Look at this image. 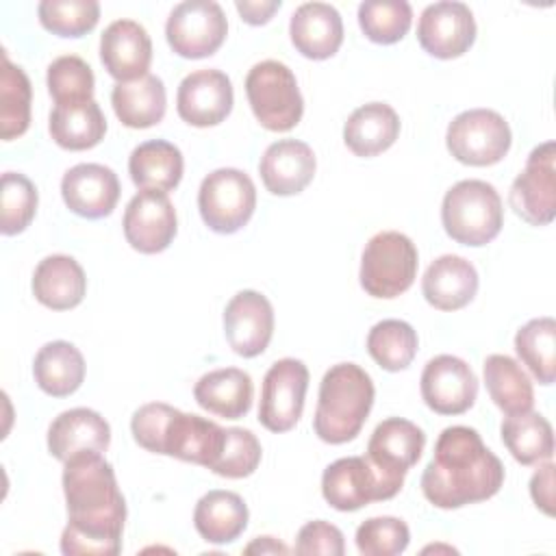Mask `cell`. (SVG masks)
Here are the masks:
<instances>
[{
	"mask_svg": "<svg viewBox=\"0 0 556 556\" xmlns=\"http://www.w3.org/2000/svg\"><path fill=\"white\" fill-rule=\"evenodd\" d=\"M124 237L141 254H159L176 237V208L167 193L143 189L130 198L122 219Z\"/></svg>",
	"mask_w": 556,
	"mask_h": 556,
	"instance_id": "cell-14",
	"label": "cell"
},
{
	"mask_svg": "<svg viewBox=\"0 0 556 556\" xmlns=\"http://www.w3.org/2000/svg\"><path fill=\"white\" fill-rule=\"evenodd\" d=\"M33 295L52 311H70L78 306L87 293V276L76 258L67 254H50L41 258L33 271Z\"/></svg>",
	"mask_w": 556,
	"mask_h": 556,
	"instance_id": "cell-26",
	"label": "cell"
},
{
	"mask_svg": "<svg viewBox=\"0 0 556 556\" xmlns=\"http://www.w3.org/2000/svg\"><path fill=\"white\" fill-rule=\"evenodd\" d=\"M315 167L313 148L298 139L269 143L258 161L261 180L274 195H295L304 191L315 176Z\"/></svg>",
	"mask_w": 556,
	"mask_h": 556,
	"instance_id": "cell-22",
	"label": "cell"
},
{
	"mask_svg": "<svg viewBox=\"0 0 556 556\" xmlns=\"http://www.w3.org/2000/svg\"><path fill=\"white\" fill-rule=\"evenodd\" d=\"M48 91L54 100V106L61 104H80L93 100V72L89 63L76 54L56 56L48 65Z\"/></svg>",
	"mask_w": 556,
	"mask_h": 556,
	"instance_id": "cell-40",
	"label": "cell"
},
{
	"mask_svg": "<svg viewBox=\"0 0 556 556\" xmlns=\"http://www.w3.org/2000/svg\"><path fill=\"white\" fill-rule=\"evenodd\" d=\"M263 450L256 434L248 428H226V441L217 463L211 467L222 478H248L256 471Z\"/></svg>",
	"mask_w": 556,
	"mask_h": 556,
	"instance_id": "cell-43",
	"label": "cell"
},
{
	"mask_svg": "<svg viewBox=\"0 0 556 556\" xmlns=\"http://www.w3.org/2000/svg\"><path fill=\"white\" fill-rule=\"evenodd\" d=\"M413 24V9L404 0H367L358 4V26L374 43L400 41Z\"/></svg>",
	"mask_w": 556,
	"mask_h": 556,
	"instance_id": "cell-39",
	"label": "cell"
},
{
	"mask_svg": "<svg viewBox=\"0 0 556 556\" xmlns=\"http://www.w3.org/2000/svg\"><path fill=\"white\" fill-rule=\"evenodd\" d=\"M119 191L117 174L100 163H78L61 178L65 206L85 219H102L111 215L119 200Z\"/></svg>",
	"mask_w": 556,
	"mask_h": 556,
	"instance_id": "cell-20",
	"label": "cell"
},
{
	"mask_svg": "<svg viewBox=\"0 0 556 556\" xmlns=\"http://www.w3.org/2000/svg\"><path fill=\"white\" fill-rule=\"evenodd\" d=\"M374 382L371 376L356 363L332 365L321 382L317 395V408L313 417L315 434L330 445L352 441L371 406H374Z\"/></svg>",
	"mask_w": 556,
	"mask_h": 556,
	"instance_id": "cell-4",
	"label": "cell"
},
{
	"mask_svg": "<svg viewBox=\"0 0 556 556\" xmlns=\"http://www.w3.org/2000/svg\"><path fill=\"white\" fill-rule=\"evenodd\" d=\"M424 447L426 434L417 424L389 417L374 428L365 456L389 480L404 484L406 471L421 458Z\"/></svg>",
	"mask_w": 556,
	"mask_h": 556,
	"instance_id": "cell-19",
	"label": "cell"
},
{
	"mask_svg": "<svg viewBox=\"0 0 556 556\" xmlns=\"http://www.w3.org/2000/svg\"><path fill=\"white\" fill-rule=\"evenodd\" d=\"M504 484L502 460L469 426L445 428L421 473V493L437 508H460L493 497Z\"/></svg>",
	"mask_w": 556,
	"mask_h": 556,
	"instance_id": "cell-2",
	"label": "cell"
},
{
	"mask_svg": "<svg viewBox=\"0 0 556 556\" xmlns=\"http://www.w3.org/2000/svg\"><path fill=\"white\" fill-rule=\"evenodd\" d=\"M33 376L43 393L67 397L85 380V358L70 341H50L35 354Z\"/></svg>",
	"mask_w": 556,
	"mask_h": 556,
	"instance_id": "cell-31",
	"label": "cell"
},
{
	"mask_svg": "<svg viewBox=\"0 0 556 556\" xmlns=\"http://www.w3.org/2000/svg\"><path fill=\"white\" fill-rule=\"evenodd\" d=\"M400 489L402 484L380 473L367 456L339 458L321 473V495L341 513L358 510L371 502L391 500Z\"/></svg>",
	"mask_w": 556,
	"mask_h": 556,
	"instance_id": "cell-10",
	"label": "cell"
},
{
	"mask_svg": "<svg viewBox=\"0 0 556 556\" xmlns=\"http://www.w3.org/2000/svg\"><path fill=\"white\" fill-rule=\"evenodd\" d=\"M198 208L213 232L232 235L250 222L256 208V187L245 172L219 167L204 176L198 189Z\"/></svg>",
	"mask_w": 556,
	"mask_h": 556,
	"instance_id": "cell-8",
	"label": "cell"
},
{
	"mask_svg": "<svg viewBox=\"0 0 556 556\" xmlns=\"http://www.w3.org/2000/svg\"><path fill=\"white\" fill-rule=\"evenodd\" d=\"M100 61L117 83L148 76L152 63V41L148 30L135 20L111 22L100 37Z\"/></svg>",
	"mask_w": 556,
	"mask_h": 556,
	"instance_id": "cell-21",
	"label": "cell"
},
{
	"mask_svg": "<svg viewBox=\"0 0 556 556\" xmlns=\"http://www.w3.org/2000/svg\"><path fill=\"white\" fill-rule=\"evenodd\" d=\"M419 46L434 59H456L476 41V20L465 2L428 4L417 22Z\"/></svg>",
	"mask_w": 556,
	"mask_h": 556,
	"instance_id": "cell-15",
	"label": "cell"
},
{
	"mask_svg": "<svg viewBox=\"0 0 556 556\" xmlns=\"http://www.w3.org/2000/svg\"><path fill=\"white\" fill-rule=\"evenodd\" d=\"M30 80L26 72L2 52L0 70V137L11 141L30 126Z\"/></svg>",
	"mask_w": 556,
	"mask_h": 556,
	"instance_id": "cell-36",
	"label": "cell"
},
{
	"mask_svg": "<svg viewBox=\"0 0 556 556\" xmlns=\"http://www.w3.org/2000/svg\"><path fill=\"white\" fill-rule=\"evenodd\" d=\"M426 406L439 415H460L478 397V378L458 356L439 354L430 358L419 380Z\"/></svg>",
	"mask_w": 556,
	"mask_h": 556,
	"instance_id": "cell-16",
	"label": "cell"
},
{
	"mask_svg": "<svg viewBox=\"0 0 556 556\" xmlns=\"http://www.w3.org/2000/svg\"><path fill=\"white\" fill-rule=\"evenodd\" d=\"M67 526L61 534L65 556H117L126 521V500L113 465L102 452H85L63 463Z\"/></svg>",
	"mask_w": 556,
	"mask_h": 556,
	"instance_id": "cell-1",
	"label": "cell"
},
{
	"mask_svg": "<svg viewBox=\"0 0 556 556\" xmlns=\"http://www.w3.org/2000/svg\"><path fill=\"white\" fill-rule=\"evenodd\" d=\"M109 443V421L98 410L85 406L63 410L48 428V452L61 463L85 452H106Z\"/></svg>",
	"mask_w": 556,
	"mask_h": 556,
	"instance_id": "cell-23",
	"label": "cell"
},
{
	"mask_svg": "<svg viewBox=\"0 0 556 556\" xmlns=\"http://www.w3.org/2000/svg\"><path fill=\"white\" fill-rule=\"evenodd\" d=\"M510 208L530 226H547L556 215V146H536L526 167L517 174L508 191Z\"/></svg>",
	"mask_w": 556,
	"mask_h": 556,
	"instance_id": "cell-12",
	"label": "cell"
},
{
	"mask_svg": "<svg viewBox=\"0 0 556 556\" xmlns=\"http://www.w3.org/2000/svg\"><path fill=\"white\" fill-rule=\"evenodd\" d=\"M37 189L30 178L20 172L2 174V191H0V230L11 237L28 228L37 213Z\"/></svg>",
	"mask_w": 556,
	"mask_h": 556,
	"instance_id": "cell-42",
	"label": "cell"
},
{
	"mask_svg": "<svg viewBox=\"0 0 556 556\" xmlns=\"http://www.w3.org/2000/svg\"><path fill=\"white\" fill-rule=\"evenodd\" d=\"M245 554H289V547L274 536H256L245 545Z\"/></svg>",
	"mask_w": 556,
	"mask_h": 556,
	"instance_id": "cell-48",
	"label": "cell"
},
{
	"mask_svg": "<svg viewBox=\"0 0 556 556\" xmlns=\"http://www.w3.org/2000/svg\"><path fill=\"white\" fill-rule=\"evenodd\" d=\"M441 224L456 243L471 248L491 243L504 226V208L497 189L478 178L458 180L443 195Z\"/></svg>",
	"mask_w": 556,
	"mask_h": 556,
	"instance_id": "cell-5",
	"label": "cell"
},
{
	"mask_svg": "<svg viewBox=\"0 0 556 556\" xmlns=\"http://www.w3.org/2000/svg\"><path fill=\"white\" fill-rule=\"evenodd\" d=\"M421 293L437 311H458L476 298L478 271L467 258L443 254L428 265L421 278Z\"/></svg>",
	"mask_w": 556,
	"mask_h": 556,
	"instance_id": "cell-25",
	"label": "cell"
},
{
	"mask_svg": "<svg viewBox=\"0 0 556 556\" xmlns=\"http://www.w3.org/2000/svg\"><path fill=\"white\" fill-rule=\"evenodd\" d=\"M289 35L302 56L324 61L343 43V20L332 4L304 2L291 15Z\"/></svg>",
	"mask_w": 556,
	"mask_h": 556,
	"instance_id": "cell-24",
	"label": "cell"
},
{
	"mask_svg": "<svg viewBox=\"0 0 556 556\" xmlns=\"http://www.w3.org/2000/svg\"><path fill=\"white\" fill-rule=\"evenodd\" d=\"M500 434L506 450L521 465H539L554 454V430L541 413L508 415L500 426Z\"/></svg>",
	"mask_w": 556,
	"mask_h": 556,
	"instance_id": "cell-35",
	"label": "cell"
},
{
	"mask_svg": "<svg viewBox=\"0 0 556 556\" xmlns=\"http://www.w3.org/2000/svg\"><path fill=\"white\" fill-rule=\"evenodd\" d=\"M484 384L493 400V404L506 413L517 415L532 410L534 406V389L530 376L521 369V365L506 354H489L482 365Z\"/></svg>",
	"mask_w": 556,
	"mask_h": 556,
	"instance_id": "cell-34",
	"label": "cell"
},
{
	"mask_svg": "<svg viewBox=\"0 0 556 556\" xmlns=\"http://www.w3.org/2000/svg\"><path fill=\"white\" fill-rule=\"evenodd\" d=\"M295 554H326V556H343L345 552V541H343V532L324 521V519H315L308 521L300 528L298 539H295Z\"/></svg>",
	"mask_w": 556,
	"mask_h": 556,
	"instance_id": "cell-45",
	"label": "cell"
},
{
	"mask_svg": "<svg viewBox=\"0 0 556 556\" xmlns=\"http://www.w3.org/2000/svg\"><path fill=\"white\" fill-rule=\"evenodd\" d=\"M408 543L410 530L397 517H369L356 528V549L363 556H397Z\"/></svg>",
	"mask_w": 556,
	"mask_h": 556,
	"instance_id": "cell-44",
	"label": "cell"
},
{
	"mask_svg": "<svg viewBox=\"0 0 556 556\" xmlns=\"http://www.w3.org/2000/svg\"><path fill=\"white\" fill-rule=\"evenodd\" d=\"M417 332L404 319H382L367 334L369 356L387 371L406 369L417 354Z\"/></svg>",
	"mask_w": 556,
	"mask_h": 556,
	"instance_id": "cell-38",
	"label": "cell"
},
{
	"mask_svg": "<svg viewBox=\"0 0 556 556\" xmlns=\"http://www.w3.org/2000/svg\"><path fill=\"white\" fill-rule=\"evenodd\" d=\"M224 334L235 354L243 358L263 354L274 334L271 302L252 289L235 293L224 308Z\"/></svg>",
	"mask_w": 556,
	"mask_h": 556,
	"instance_id": "cell-18",
	"label": "cell"
},
{
	"mask_svg": "<svg viewBox=\"0 0 556 556\" xmlns=\"http://www.w3.org/2000/svg\"><path fill=\"white\" fill-rule=\"evenodd\" d=\"M48 130L63 150H89L104 139L106 117L96 100L80 104H61L50 113Z\"/></svg>",
	"mask_w": 556,
	"mask_h": 556,
	"instance_id": "cell-33",
	"label": "cell"
},
{
	"mask_svg": "<svg viewBox=\"0 0 556 556\" xmlns=\"http://www.w3.org/2000/svg\"><path fill=\"white\" fill-rule=\"evenodd\" d=\"M185 161L178 146L165 139H150L139 143L128 159V174L137 189L172 191L182 178Z\"/></svg>",
	"mask_w": 556,
	"mask_h": 556,
	"instance_id": "cell-30",
	"label": "cell"
},
{
	"mask_svg": "<svg viewBox=\"0 0 556 556\" xmlns=\"http://www.w3.org/2000/svg\"><path fill=\"white\" fill-rule=\"evenodd\" d=\"M245 96L256 122L271 132H287L298 126L304 100L293 72L274 59L252 65L245 76Z\"/></svg>",
	"mask_w": 556,
	"mask_h": 556,
	"instance_id": "cell-7",
	"label": "cell"
},
{
	"mask_svg": "<svg viewBox=\"0 0 556 556\" xmlns=\"http://www.w3.org/2000/svg\"><path fill=\"white\" fill-rule=\"evenodd\" d=\"M515 352L539 384H552L556 380V321L534 317L523 324L515 334Z\"/></svg>",
	"mask_w": 556,
	"mask_h": 556,
	"instance_id": "cell-37",
	"label": "cell"
},
{
	"mask_svg": "<svg viewBox=\"0 0 556 556\" xmlns=\"http://www.w3.org/2000/svg\"><path fill=\"white\" fill-rule=\"evenodd\" d=\"M228 33L222 7L213 0H185L176 4L165 22L169 48L182 59L215 54Z\"/></svg>",
	"mask_w": 556,
	"mask_h": 556,
	"instance_id": "cell-11",
	"label": "cell"
},
{
	"mask_svg": "<svg viewBox=\"0 0 556 556\" xmlns=\"http://www.w3.org/2000/svg\"><path fill=\"white\" fill-rule=\"evenodd\" d=\"M195 402L226 419H241L248 415L254 397V384L248 371L239 367H222L204 374L193 387Z\"/></svg>",
	"mask_w": 556,
	"mask_h": 556,
	"instance_id": "cell-27",
	"label": "cell"
},
{
	"mask_svg": "<svg viewBox=\"0 0 556 556\" xmlns=\"http://www.w3.org/2000/svg\"><path fill=\"white\" fill-rule=\"evenodd\" d=\"M308 389V367L298 358L276 361L261 387L258 421L269 432L291 430L304 410V397Z\"/></svg>",
	"mask_w": 556,
	"mask_h": 556,
	"instance_id": "cell-13",
	"label": "cell"
},
{
	"mask_svg": "<svg viewBox=\"0 0 556 556\" xmlns=\"http://www.w3.org/2000/svg\"><path fill=\"white\" fill-rule=\"evenodd\" d=\"M248 506L235 491L213 489L204 493L193 508V526L198 534L215 545L232 543L248 528Z\"/></svg>",
	"mask_w": 556,
	"mask_h": 556,
	"instance_id": "cell-28",
	"label": "cell"
},
{
	"mask_svg": "<svg viewBox=\"0 0 556 556\" xmlns=\"http://www.w3.org/2000/svg\"><path fill=\"white\" fill-rule=\"evenodd\" d=\"M111 104L117 119L128 128H150L159 124L167 109L165 85L159 76L148 74L139 80L117 83L111 91Z\"/></svg>",
	"mask_w": 556,
	"mask_h": 556,
	"instance_id": "cell-32",
	"label": "cell"
},
{
	"mask_svg": "<svg viewBox=\"0 0 556 556\" xmlns=\"http://www.w3.org/2000/svg\"><path fill=\"white\" fill-rule=\"evenodd\" d=\"M400 135V117L387 102H367L354 109L343 126L345 146L363 159L389 150Z\"/></svg>",
	"mask_w": 556,
	"mask_h": 556,
	"instance_id": "cell-29",
	"label": "cell"
},
{
	"mask_svg": "<svg viewBox=\"0 0 556 556\" xmlns=\"http://www.w3.org/2000/svg\"><path fill=\"white\" fill-rule=\"evenodd\" d=\"M530 495L536 508L545 515H554V463L545 460L530 478Z\"/></svg>",
	"mask_w": 556,
	"mask_h": 556,
	"instance_id": "cell-46",
	"label": "cell"
},
{
	"mask_svg": "<svg viewBox=\"0 0 556 556\" xmlns=\"http://www.w3.org/2000/svg\"><path fill=\"white\" fill-rule=\"evenodd\" d=\"M280 4H282L280 0H237L235 2L241 20L252 26L267 24L271 15L280 9Z\"/></svg>",
	"mask_w": 556,
	"mask_h": 556,
	"instance_id": "cell-47",
	"label": "cell"
},
{
	"mask_svg": "<svg viewBox=\"0 0 556 556\" xmlns=\"http://www.w3.org/2000/svg\"><path fill=\"white\" fill-rule=\"evenodd\" d=\"M132 439L152 454L174 456L211 469L224 447L226 428L215 421L182 413L165 402L139 406L130 419Z\"/></svg>",
	"mask_w": 556,
	"mask_h": 556,
	"instance_id": "cell-3",
	"label": "cell"
},
{
	"mask_svg": "<svg viewBox=\"0 0 556 556\" xmlns=\"http://www.w3.org/2000/svg\"><path fill=\"white\" fill-rule=\"evenodd\" d=\"M419 254L410 237L397 230L374 235L361 256V287L371 298L391 300L402 295L415 282Z\"/></svg>",
	"mask_w": 556,
	"mask_h": 556,
	"instance_id": "cell-6",
	"label": "cell"
},
{
	"mask_svg": "<svg viewBox=\"0 0 556 556\" xmlns=\"http://www.w3.org/2000/svg\"><path fill=\"white\" fill-rule=\"evenodd\" d=\"M39 22L59 37H83L96 28L100 4L96 0H43L37 7Z\"/></svg>",
	"mask_w": 556,
	"mask_h": 556,
	"instance_id": "cell-41",
	"label": "cell"
},
{
	"mask_svg": "<svg viewBox=\"0 0 556 556\" xmlns=\"http://www.w3.org/2000/svg\"><path fill=\"white\" fill-rule=\"evenodd\" d=\"M235 93L230 78L215 67L187 74L176 93V111L182 122L195 128L222 124L232 111Z\"/></svg>",
	"mask_w": 556,
	"mask_h": 556,
	"instance_id": "cell-17",
	"label": "cell"
},
{
	"mask_svg": "<svg viewBox=\"0 0 556 556\" xmlns=\"http://www.w3.org/2000/svg\"><path fill=\"white\" fill-rule=\"evenodd\" d=\"M510 126L493 109H469L458 113L445 132L450 154L471 167L500 163L510 150Z\"/></svg>",
	"mask_w": 556,
	"mask_h": 556,
	"instance_id": "cell-9",
	"label": "cell"
}]
</instances>
